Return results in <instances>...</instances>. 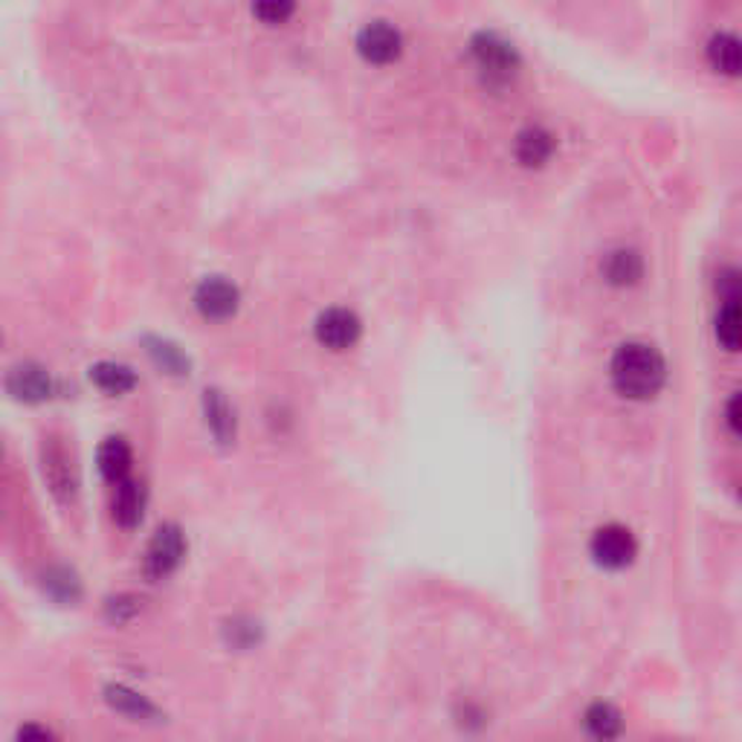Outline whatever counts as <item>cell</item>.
<instances>
[{"instance_id":"1","label":"cell","mask_w":742,"mask_h":742,"mask_svg":"<svg viewBox=\"0 0 742 742\" xmlns=\"http://www.w3.org/2000/svg\"><path fill=\"white\" fill-rule=\"evenodd\" d=\"M610 377L617 395L626 400H650L664 389L667 366L662 354L647 343H626L612 357Z\"/></svg>"},{"instance_id":"2","label":"cell","mask_w":742,"mask_h":742,"mask_svg":"<svg viewBox=\"0 0 742 742\" xmlns=\"http://www.w3.org/2000/svg\"><path fill=\"white\" fill-rule=\"evenodd\" d=\"M588 557L603 572H624L639 557V540L621 522H606L588 540Z\"/></svg>"},{"instance_id":"3","label":"cell","mask_w":742,"mask_h":742,"mask_svg":"<svg viewBox=\"0 0 742 742\" xmlns=\"http://www.w3.org/2000/svg\"><path fill=\"white\" fill-rule=\"evenodd\" d=\"M186 557V537L180 525L175 522H162L155 531V537L148 543L146 557H142V572L148 581H166L169 574L177 572V566Z\"/></svg>"},{"instance_id":"4","label":"cell","mask_w":742,"mask_h":742,"mask_svg":"<svg viewBox=\"0 0 742 742\" xmlns=\"http://www.w3.org/2000/svg\"><path fill=\"white\" fill-rule=\"evenodd\" d=\"M581 731L586 742H621L626 734V713L610 699H595L583 708Z\"/></svg>"},{"instance_id":"5","label":"cell","mask_w":742,"mask_h":742,"mask_svg":"<svg viewBox=\"0 0 742 742\" xmlns=\"http://www.w3.org/2000/svg\"><path fill=\"white\" fill-rule=\"evenodd\" d=\"M316 339L323 343L325 348H332V352H346L352 348L357 339H360V316L354 314L348 308H328L319 314L314 325Z\"/></svg>"},{"instance_id":"6","label":"cell","mask_w":742,"mask_h":742,"mask_svg":"<svg viewBox=\"0 0 742 742\" xmlns=\"http://www.w3.org/2000/svg\"><path fill=\"white\" fill-rule=\"evenodd\" d=\"M238 301H241L238 287L224 276H209L195 290V308L206 319H229L238 310Z\"/></svg>"},{"instance_id":"7","label":"cell","mask_w":742,"mask_h":742,"mask_svg":"<svg viewBox=\"0 0 742 742\" xmlns=\"http://www.w3.org/2000/svg\"><path fill=\"white\" fill-rule=\"evenodd\" d=\"M357 50H360L363 59L372 61V65H389V61H395L397 56H400V50H404V38H400V32H397L392 23L375 21L360 30V36H357Z\"/></svg>"},{"instance_id":"8","label":"cell","mask_w":742,"mask_h":742,"mask_svg":"<svg viewBox=\"0 0 742 742\" xmlns=\"http://www.w3.org/2000/svg\"><path fill=\"white\" fill-rule=\"evenodd\" d=\"M131 464H133V453L122 438H105V442L99 444L96 467H99L105 482H111L113 487L131 478Z\"/></svg>"},{"instance_id":"9","label":"cell","mask_w":742,"mask_h":742,"mask_svg":"<svg viewBox=\"0 0 742 742\" xmlns=\"http://www.w3.org/2000/svg\"><path fill=\"white\" fill-rule=\"evenodd\" d=\"M7 386L18 400H27V404H38V400H47L52 395L50 375L41 366H32V363L12 368Z\"/></svg>"},{"instance_id":"10","label":"cell","mask_w":742,"mask_h":742,"mask_svg":"<svg viewBox=\"0 0 742 742\" xmlns=\"http://www.w3.org/2000/svg\"><path fill=\"white\" fill-rule=\"evenodd\" d=\"M111 511H113V522H117L119 528L126 531L137 528L142 522V514H146V487H142L140 482H133V478L117 485Z\"/></svg>"},{"instance_id":"11","label":"cell","mask_w":742,"mask_h":742,"mask_svg":"<svg viewBox=\"0 0 742 742\" xmlns=\"http://www.w3.org/2000/svg\"><path fill=\"white\" fill-rule=\"evenodd\" d=\"M105 702H108L117 713L128 716L131 722H151L160 716V711H157V705L151 699L131 691L126 684H108V687H105Z\"/></svg>"},{"instance_id":"12","label":"cell","mask_w":742,"mask_h":742,"mask_svg":"<svg viewBox=\"0 0 742 742\" xmlns=\"http://www.w3.org/2000/svg\"><path fill=\"white\" fill-rule=\"evenodd\" d=\"M204 415H206V427H209V433L215 435V442L221 444L236 442V409L229 406L224 392L218 389L204 392Z\"/></svg>"},{"instance_id":"13","label":"cell","mask_w":742,"mask_h":742,"mask_svg":"<svg viewBox=\"0 0 742 742\" xmlns=\"http://www.w3.org/2000/svg\"><path fill=\"white\" fill-rule=\"evenodd\" d=\"M601 273H603V279L610 281V285L630 287V285H635L641 276H644V258H641L635 250H626V247H621V250H612L610 256L603 258Z\"/></svg>"},{"instance_id":"14","label":"cell","mask_w":742,"mask_h":742,"mask_svg":"<svg viewBox=\"0 0 742 742\" xmlns=\"http://www.w3.org/2000/svg\"><path fill=\"white\" fill-rule=\"evenodd\" d=\"M708 61L716 73L742 76V36L720 32L708 41Z\"/></svg>"},{"instance_id":"15","label":"cell","mask_w":742,"mask_h":742,"mask_svg":"<svg viewBox=\"0 0 742 742\" xmlns=\"http://www.w3.org/2000/svg\"><path fill=\"white\" fill-rule=\"evenodd\" d=\"M44 476L50 482L52 493L59 496L61 502H70L76 496V476L73 467H70V458L61 447H50L44 453Z\"/></svg>"},{"instance_id":"16","label":"cell","mask_w":742,"mask_h":742,"mask_svg":"<svg viewBox=\"0 0 742 742\" xmlns=\"http://www.w3.org/2000/svg\"><path fill=\"white\" fill-rule=\"evenodd\" d=\"M90 380L99 386L102 392H108V395H126V392H131L133 386H137V375H133V368L126 366V363H96L93 368H90Z\"/></svg>"},{"instance_id":"17","label":"cell","mask_w":742,"mask_h":742,"mask_svg":"<svg viewBox=\"0 0 742 742\" xmlns=\"http://www.w3.org/2000/svg\"><path fill=\"white\" fill-rule=\"evenodd\" d=\"M554 151L552 133L543 131V128H525V131L516 137V160L522 166H543Z\"/></svg>"},{"instance_id":"18","label":"cell","mask_w":742,"mask_h":742,"mask_svg":"<svg viewBox=\"0 0 742 742\" xmlns=\"http://www.w3.org/2000/svg\"><path fill=\"white\" fill-rule=\"evenodd\" d=\"M476 56H478V61H482V67L491 70V73H499V76L514 73V67H516L514 50H511L505 41H499V38H493V36L478 38Z\"/></svg>"},{"instance_id":"19","label":"cell","mask_w":742,"mask_h":742,"mask_svg":"<svg viewBox=\"0 0 742 742\" xmlns=\"http://www.w3.org/2000/svg\"><path fill=\"white\" fill-rule=\"evenodd\" d=\"M716 339L725 352H742V308L740 305H722L716 316Z\"/></svg>"},{"instance_id":"20","label":"cell","mask_w":742,"mask_h":742,"mask_svg":"<svg viewBox=\"0 0 742 742\" xmlns=\"http://www.w3.org/2000/svg\"><path fill=\"white\" fill-rule=\"evenodd\" d=\"M151 357L157 360V366H162L166 372H175V375H184L186 368H189V360L184 357V352L180 348H175L171 343H162V339H155L151 343Z\"/></svg>"},{"instance_id":"21","label":"cell","mask_w":742,"mask_h":742,"mask_svg":"<svg viewBox=\"0 0 742 742\" xmlns=\"http://www.w3.org/2000/svg\"><path fill=\"white\" fill-rule=\"evenodd\" d=\"M47 588H50V595L59 597L61 603L79 597V581H76L70 572H65V568H56V572L47 574Z\"/></svg>"},{"instance_id":"22","label":"cell","mask_w":742,"mask_h":742,"mask_svg":"<svg viewBox=\"0 0 742 742\" xmlns=\"http://www.w3.org/2000/svg\"><path fill=\"white\" fill-rule=\"evenodd\" d=\"M720 294H722V305H740L742 308V273L728 270L722 273L720 279Z\"/></svg>"},{"instance_id":"23","label":"cell","mask_w":742,"mask_h":742,"mask_svg":"<svg viewBox=\"0 0 742 742\" xmlns=\"http://www.w3.org/2000/svg\"><path fill=\"white\" fill-rule=\"evenodd\" d=\"M253 16L273 27V23H285L287 18L294 16V7L290 3H258V7H253Z\"/></svg>"},{"instance_id":"24","label":"cell","mask_w":742,"mask_h":742,"mask_svg":"<svg viewBox=\"0 0 742 742\" xmlns=\"http://www.w3.org/2000/svg\"><path fill=\"white\" fill-rule=\"evenodd\" d=\"M16 742H59V736L52 734L50 728L38 725V722H30V725L18 728Z\"/></svg>"},{"instance_id":"25","label":"cell","mask_w":742,"mask_h":742,"mask_svg":"<svg viewBox=\"0 0 742 742\" xmlns=\"http://www.w3.org/2000/svg\"><path fill=\"white\" fill-rule=\"evenodd\" d=\"M725 424H728V429L736 435V438H742V392H736V395L728 400Z\"/></svg>"},{"instance_id":"26","label":"cell","mask_w":742,"mask_h":742,"mask_svg":"<svg viewBox=\"0 0 742 742\" xmlns=\"http://www.w3.org/2000/svg\"><path fill=\"white\" fill-rule=\"evenodd\" d=\"M740 502H742V485H740Z\"/></svg>"}]
</instances>
